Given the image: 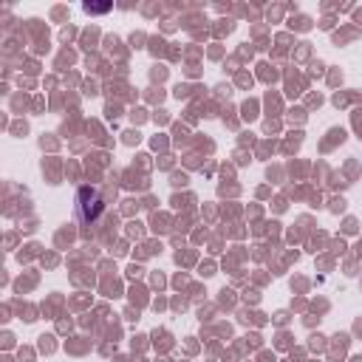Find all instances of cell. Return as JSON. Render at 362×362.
<instances>
[{
	"instance_id": "1",
	"label": "cell",
	"mask_w": 362,
	"mask_h": 362,
	"mask_svg": "<svg viewBox=\"0 0 362 362\" xmlns=\"http://www.w3.org/2000/svg\"><path fill=\"white\" fill-rule=\"evenodd\" d=\"M102 215V198L93 187H79V221L93 223Z\"/></svg>"
},
{
	"instance_id": "2",
	"label": "cell",
	"mask_w": 362,
	"mask_h": 362,
	"mask_svg": "<svg viewBox=\"0 0 362 362\" xmlns=\"http://www.w3.org/2000/svg\"><path fill=\"white\" fill-rule=\"evenodd\" d=\"M110 8V3H102V6H93V3H85V11L88 14H102V11H107Z\"/></svg>"
}]
</instances>
